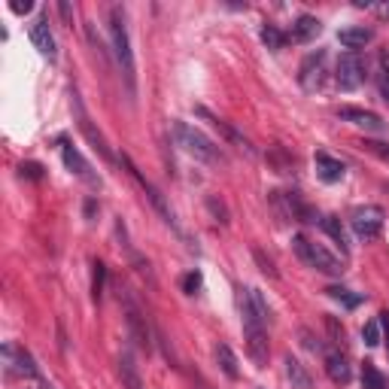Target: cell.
Wrapping results in <instances>:
<instances>
[{"instance_id": "52a82bcc", "label": "cell", "mask_w": 389, "mask_h": 389, "mask_svg": "<svg viewBox=\"0 0 389 389\" xmlns=\"http://www.w3.org/2000/svg\"><path fill=\"white\" fill-rule=\"evenodd\" d=\"M74 116H76V125H79V131L85 134V140L94 146V153H98L104 162H110V164H116L119 162V155L110 149V143H107V137L101 134L98 128H94V122H92V116L85 113V107H83V98L74 92Z\"/></svg>"}, {"instance_id": "ffe728a7", "label": "cell", "mask_w": 389, "mask_h": 389, "mask_svg": "<svg viewBox=\"0 0 389 389\" xmlns=\"http://www.w3.org/2000/svg\"><path fill=\"white\" fill-rule=\"evenodd\" d=\"M286 207H289V219H298V222H304V225H313V222L322 219L311 204L301 201L298 192H286Z\"/></svg>"}, {"instance_id": "d4e9b609", "label": "cell", "mask_w": 389, "mask_h": 389, "mask_svg": "<svg viewBox=\"0 0 389 389\" xmlns=\"http://www.w3.org/2000/svg\"><path fill=\"white\" fill-rule=\"evenodd\" d=\"M362 389H386V377L377 371L374 362L362 365Z\"/></svg>"}, {"instance_id": "8fae6325", "label": "cell", "mask_w": 389, "mask_h": 389, "mask_svg": "<svg viewBox=\"0 0 389 389\" xmlns=\"http://www.w3.org/2000/svg\"><path fill=\"white\" fill-rule=\"evenodd\" d=\"M3 365H6V374H19V377H40V368L31 359V353L25 347L6 340L3 344Z\"/></svg>"}, {"instance_id": "8d00e7d4", "label": "cell", "mask_w": 389, "mask_h": 389, "mask_svg": "<svg viewBox=\"0 0 389 389\" xmlns=\"http://www.w3.org/2000/svg\"><path fill=\"white\" fill-rule=\"evenodd\" d=\"M368 149L383 158V162H389V143H368Z\"/></svg>"}, {"instance_id": "7a4b0ae2", "label": "cell", "mask_w": 389, "mask_h": 389, "mask_svg": "<svg viewBox=\"0 0 389 389\" xmlns=\"http://www.w3.org/2000/svg\"><path fill=\"white\" fill-rule=\"evenodd\" d=\"M241 320H243V344H247V356L252 359L256 368H265L268 365V322L252 311L250 298L241 295Z\"/></svg>"}, {"instance_id": "6da1fadb", "label": "cell", "mask_w": 389, "mask_h": 389, "mask_svg": "<svg viewBox=\"0 0 389 389\" xmlns=\"http://www.w3.org/2000/svg\"><path fill=\"white\" fill-rule=\"evenodd\" d=\"M171 131H173V140H177V146H180L189 158H195V162H204V164H219V162H222L219 146H216V143H213L201 128H195V125L182 122V119H173Z\"/></svg>"}, {"instance_id": "ba28073f", "label": "cell", "mask_w": 389, "mask_h": 389, "mask_svg": "<svg viewBox=\"0 0 389 389\" xmlns=\"http://www.w3.org/2000/svg\"><path fill=\"white\" fill-rule=\"evenodd\" d=\"M383 222H386V213L377 204H365V207H356L350 213V225L359 241H374V237H380Z\"/></svg>"}, {"instance_id": "f546056e", "label": "cell", "mask_w": 389, "mask_h": 389, "mask_svg": "<svg viewBox=\"0 0 389 389\" xmlns=\"http://www.w3.org/2000/svg\"><path fill=\"white\" fill-rule=\"evenodd\" d=\"M377 89H380V98L389 104V61L380 58V70H377Z\"/></svg>"}, {"instance_id": "d590c367", "label": "cell", "mask_w": 389, "mask_h": 389, "mask_svg": "<svg viewBox=\"0 0 389 389\" xmlns=\"http://www.w3.org/2000/svg\"><path fill=\"white\" fill-rule=\"evenodd\" d=\"M301 338H304V347H307V350H313V353H316V350H322V344H320V340H316L307 329H301Z\"/></svg>"}, {"instance_id": "836d02e7", "label": "cell", "mask_w": 389, "mask_h": 389, "mask_svg": "<svg viewBox=\"0 0 389 389\" xmlns=\"http://www.w3.org/2000/svg\"><path fill=\"white\" fill-rule=\"evenodd\" d=\"M21 177H31V180H40L43 177V168H40L37 162H28V164H21Z\"/></svg>"}, {"instance_id": "9a60e30c", "label": "cell", "mask_w": 389, "mask_h": 389, "mask_svg": "<svg viewBox=\"0 0 389 389\" xmlns=\"http://www.w3.org/2000/svg\"><path fill=\"white\" fill-rule=\"evenodd\" d=\"M198 113H201V116H207V119H210V125H213V128H216V131H219V134H222V137H225L228 143H232V146H237V149H241V153H247V155H256V149H252V143H250L247 137H243V134L237 131L232 122H225V119H219V116L207 113V110H198Z\"/></svg>"}, {"instance_id": "484cf974", "label": "cell", "mask_w": 389, "mask_h": 389, "mask_svg": "<svg viewBox=\"0 0 389 389\" xmlns=\"http://www.w3.org/2000/svg\"><path fill=\"white\" fill-rule=\"evenodd\" d=\"M261 43H265L271 52H280L286 46V34L277 25H261Z\"/></svg>"}, {"instance_id": "cb8c5ba5", "label": "cell", "mask_w": 389, "mask_h": 389, "mask_svg": "<svg viewBox=\"0 0 389 389\" xmlns=\"http://www.w3.org/2000/svg\"><path fill=\"white\" fill-rule=\"evenodd\" d=\"M216 362L222 368V374H225L228 380H237L241 377V368H237V356L228 344H216Z\"/></svg>"}, {"instance_id": "7402d4cb", "label": "cell", "mask_w": 389, "mask_h": 389, "mask_svg": "<svg viewBox=\"0 0 389 389\" xmlns=\"http://www.w3.org/2000/svg\"><path fill=\"white\" fill-rule=\"evenodd\" d=\"M320 31H322V25L316 15H298L295 25H292V40H295V43H307V40H313Z\"/></svg>"}, {"instance_id": "7c38bea8", "label": "cell", "mask_w": 389, "mask_h": 389, "mask_svg": "<svg viewBox=\"0 0 389 389\" xmlns=\"http://www.w3.org/2000/svg\"><path fill=\"white\" fill-rule=\"evenodd\" d=\"M322 74H325V49H316L311 52L298 67V83L304 85L307 92L320 89L322 85Z\"/></svg>"}, {"instance_id": "60d3db41", "label": "cell", "mask_w": 389, "mask_h": 389, "mask_svg": "<svg viewBox=\"0 0 389 389\" xmlns=\"http://www.w3.org/2000/svg\"><path fill=\"white\" fill-rule=\"evenodd\" d=\"M377 10V15H383V19H389V3H383V6H374Z\"/></svg>"}, {"instance_id": "4fadbf2b", "label": "cell", "mask_w": 389, "mask_h": 389, "mask_svg": "<svg viewBox=\"0 0 389 389\" xmlns=\"http://www.w3.org/2000/svg\"><path fill=\"white\" fill-rule=\"evenodd\" d=\"M338 119H340V122L356 125V128H362V131H371V134H383V131H386V122H383V119H380L377 113H371V110L340 107V110H338Z\"/></svg>"}, {"instance_id": "1f68e13d", "label": "cell", "mask_w": 389, "mask_h": 389, "mask_svg": "<svg viewBox=\"0 0 389 389\" xmlns=\"http://www.w3.org/2000/svg\"><path fill=\"white\" fill-rule=\"evenodd\" d=\"M198 289H201V271H189L182 277V292H186V295H195Z\"/></svg>"}, {"instance_id": "ac0fdd59", "label": "cell", "mask_w": 389, "mask_h": 389, "mask_svg": "<svg viewBox=\"0 0 389 389\" xmlns=\"http://www.w3.org/2000/svg\"><path fill=\"white\" fill-rule=\"evenodd\" d=\"M116 371H119V380H122V389H143V377H140V368L134 362V356L125 350L116 362Z\"/></svg>"}, {"instance_id": "e0dca14e", "label": "cell", "mask_w": 389, "mask_h": 389, "mask_svg": "<svg viewBox=\"0 0 389 389\" xmlns=\"http://www.w3.org/2000/svg\"><path fill=\"white\" fill-rule=\"evenodd\" d=\"M325 374L335 380L338 386H347L353 380V365L340 350H331V353H325Z\"/></svg>"}, {"instance_id": "44dd1931", "label": "cell", "mask_w": 389, "mask_h": 389, "mask_svg": "<svg viewBox=\"0 0 389 389\" xmlns=\"http://www.w3.org/2000/svg\"><path fill=\"white\" fill-rule=\"evenodd\" d=\"M286 377H289V383L292 389H313V377H311V371L301 365L295 356H286Z\"/></svg>"}, {"instance_id": "83f0119b", "label": "cell", "mask_w": 389, "mask_h": 389, "mask_svg": "<svg viewBox=\"0 0 389 389\" xmlns=\"http://www.w3.org/2000/svg\"><path fill=\"white\" fill-rule=\"evenodd\" d=\"M94 271H92V298L101 301V295H104V280H107V268L104 261H94Z\"/></svg>"}, {"instance_id": "277c9868", "label": "cell", "mask_w": 389, "mask_h": 389, "mask_svg": "<svg viewBox=\"0 0 389 389\" xmlns=\"http://www.w3.org/2000/svg\"><path fill=\"white\" fill-rule=\"evenodd\" d=\"M292 250L298 252V259L304 261L307 268H313V271H320L325 277H340V274H344V265H340V259L331 256V252L325 250L322 243H313L311 237L295 234V237H292Z\"/></svg>"}, {"instance_id": "3957f363", "label": "cell", "mask_w": 389, "mask_h": 389, "mask_svg": "<svg viewBox=\"0 0 389 389\" xmlns=\"http://www.w3.org/2000/svg\"><path fill=\"white\" fill-rule=\"evenodd\" d=\"M110 40H113L116 64L122 67L128 92L134 94V89H137V76H134V52H131V37H128V25H125L122 6H113V10H110Z\"/></svg>"}, {"instance_id": "30bf717a", "label": "cell", "mask_w": 389, "mask_h": 389, "mask_svg": "<svg viewBox=\"0 0 389 389\" xmlns=\"http://www.w3.org/2000/svg\"><path fill=\"white\" fill-rule=\"evenodd\" d=\"M58 143H61V162H64V168L74 173V177H79L83 182H89V186L98 189L101 186V177L92 171V164L83 158V153H79V149L67 137H58Z\"/></svg>"}, {"instance_id": "f1b7e54d", "label": "cell", "mask_w": 389, "mask_h": 389, "mask_svg": "<svg viewBox=\"0 0 389 389\" xmlns=\"http://www.w3.org/2000/svg\"><path fill=\"white\" fill-rule=\"evenodd\" d=\"M362 340H365V347H377L380 340H383V329H380L377 320H371V322L362 325Z\"/></svg>"}, {"instance_id": "2e32d148", "label": "cell", "mask_w": 389, "mask_h": 389, "mask_svg": "<svg viewBox=\"0 0 389 389\" xmlns=\"http://www.w3.org/2000/svg\"><path fill=\"white\" fill-rule=\"evenodd\" d=\"M313 162H316V177H320L322 182H340L344 180V173H347V164L340 162V158H335V155H329V153H316L313 155Z\"/></svg>"}, {"instance_id": "74e56055", "label": "cell", "mask_w": 389, "mask_h": 389, "mask_svg": "<svg viewBox=\"0 0 389 389\" xmlns=\"http://www.w3.org/2000/svg\"><path fill=\"white\" fill-rule=\"evenodd\" d=\"M380 329H383V340H386V353H389V311H383L380 313Z\"/></svg>"}, {"instance_id": "5b68a950", "label": "cell", "mask_w": 389, "mask_h": 389, "mask_svg": "<svg viewBox=\"0 0 389 389\" xmlns=\"http://www.w3.org/2000/svg\"><path fill=\"white\" fill-rule=\"evenodd\" d=\"M119 304L125 311V325H128V335L134 340V347L143 353L153 350V335H149V325H146V316H143L140 304L131 298L128 289H119Z\"/></svg>"}, {"instance_id": "e575fe53", "label": "cell", "mask_w": 389, "mask_h": 389, "mask_svg": "<svg viewBox=\"0 0 389 389\" xmlns=\"http://www.w3.org/2000/svg\"><path fill=\"white\" fill-rule=\"evenodd\" d=\"M325 322H329V331H331V338H335V344H344V329H340V325H338V320H335V316H329V320H325Z\"/></svg>"}, {"instance_id": "4316f807", "label": "cell", "mask_w": 389, "mask_h": 389, "mask_svg": "<svg viewBox=\"0 0 389 389\" xmlns=\"http://www.w3.org/2000/svg\"><path fill=\"white\" fill-rule=\"evenodd\" d=\"M325 292H329V298H335L338 304H344L347 311H353V307H359V304H362V295H353V292H350V289H344V286H329Z\"/></svg>"}, {"instance_id": "4dcf8cb0", "label": "cell", "mask_w": 389, "mask_h": 389, "mask_svg": "<svg viewBox=\"0 0 389 389\" xmlns=\"http://www.w3.org/2000/svg\"><path fill=\"white\" fill-rule=\"evenodd\" d=\"M207 207H210L213 216H216V222H222V225H228V210H225V204H222L216 195H207Z\"/></svg>"}, {"instance_id": "d6a6232c", "label": "cell", "mask_w": 389, "mask_h": 389, "mask_svg": "<svg viewBox=\"0 0 389 389\" xmlns=\"http://www.w3.org/2000/svg\"><path fill=\"white\" fill-rule=\"evenodd\" d=\"M252 256H256V261L261 265V271H265L268 277H277V268H274V261H271V259H265V252H261L259 247L252 250Z\"/></svg>"}, {"instance_id": "ab89813d", "label": "cell", "mask_w": 389, "mask_h": 389, "mask_svg": "<svg viewBox=\"0 0 389 389\" xmlns=\"http://www.w3.org/2000/svg\"><path fill=\"white\" fill-rule=\"evenodd\" d=\"M58 12L64 15V19L70 21V15H74V10H70V3H58Z\"/></svg>"}, {"instance_id": "9c48e42d", "label": "cell", "mask_w": 389, "mask_h": 389, "mask_svg": "<svg viewBox=\"0 0 389 389\" xmlns=\"http://www.w3.org/2000/svg\"><path fill=\"white\" fill-rule=\"evenodd\" d=\"M365 61L359 52H344L338 58V67H335V79L344 92H356L359 85L365 83Z\"/></svg>"}, {"instance_id": "d6986e66", "label": "cell", "mask_w": 389, "mask_h": 389, "mask_svg": "<svg viewBox=\"0 0 389 389\" xmlns=\"http://www.w3.org/2000/svg\"><path fill=\"white\" fill-rule=\"evenodd\" d=\"M374 40V31L371 28H365V25H356V28H344L338 34V43L344 46V49H350V52H359L365 49V46Z\"/></svg>"}, {"instance_id": "b9f144b4", "label": "cell", "mask_w": 389, "mask_h": 389, "mask_svg": "<svg viewBox=\"0 0 389 389\" xmlns=\"http://www.w3.org/2000/svg\"><path fill=\"white\" fill-rule=\"evenodd\" d=\"M43 389H52V386H43Z\"/></svg>"}, {"instance_id": "603a6c76", "label": "cell", "mask_w": 389, "mask_h": 389, "mask_svg": "<svg viewBox=\"0 0 389 389\" xmlns=\"http://www.w3.org/2000/svg\"><path fill=\"white\" fill-rule=\"evenodd\" d=\"M320 228L331 237V241L338 243L344 256H350V243H347V232H344V225H340V219H338V216H331V213H329V216H322V219H320Z\"/></svg>"}, {"instance_id": "8992f818", "label": "cell", "mask_w": 389, "mask_h": 389, "mask_svg": "<svg viewBox=\"0 0 389 389\" xmlns=\"http://www.w3.org/2000/svg\"><path fill=\"white\" fill-rule=\"evenodd\" d=\"M119 164H122V168H125V171H128L131 177H134V182H137V186L143 189V192H146L149 204H153V207H155V213H158V216H162V222H164V225H171L173 232H177V234L182 237L180 225H177V216H173V210L168 207V201H164V195L158 192V189H155V186H153V182H149L146 177H143V173H140V168H137V164H134V162H131V158L125 155V153L119 155Z\"/></svg>"}, {"instance_id": "5bb4252c", "label": "cell", "mask_w": 389, "mask_h": 389, "mask_svg": "<svg viewBox=\"0 0 389 389\" xmlns=\"http://www.w3.org/2000/svg\"><path fill=\"white\" fill-rule=\"evenodd\" d=\"M31 43H34V49L43 55V58H49L55 61L58 58V49H55V37H52V28H49V19L46 15H40V19L31 25Z\"/></svg>"}, {"instance_id": "f35d334b", "label": "cell", "mask_w": 389, "mask_h": 389, "mask_svg": "<svg viewBox=\"0 0 389 389\" xmlns=\"http://www.w3.org/2000/svg\"><path fill=\"white\" fill-rule=\"evenodd\" d=\"M31 6H34V3H31V0H25V3H10V10L21 15V12H31Z\"/></svg>"}]
</instances>
